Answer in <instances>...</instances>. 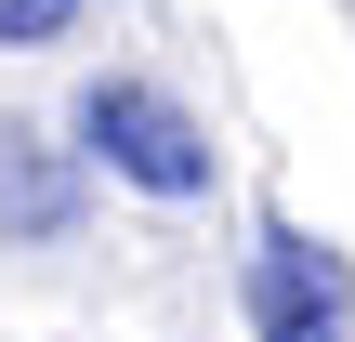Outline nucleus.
Segmentation results:
<instances>
[{"instance_id": "1", "label": "nucleus", "mask_w": 355, "mask_h": 342, "mask_svg": "<svg viewBox=\"0 0 355 342\" xmlns=\"http://www.w3.org/2000/svg\"><path fill=\"white\" fill-rule=\"evenodd\" d=\"M79 145H92L119 185H145V198H198V185H211V132H198L158 79H92V92H79Z\"/></svg>"}, {"instance_id": "2", "label": "nucleus", "mask_w": 355, "mask_h": 342, "mask_svg": "<svg viewBox=\"0 0 355 342\" xmlns=\"http://www.w3.org/2000/svg\"><path fill=\"white\" fill-rule=\"evenodd\" d=\"M250 330H263V342H355V277H343V250H316L303 224H263Z\"/></svg>"}, {"instance_id": "3", "label": "nucleus", "mask_w": 355, "mask_h": 342, "mask_svg": "<svg viewBox=\"0 0 355 342\" xmlns=\"http://www.w3.org/2000/svg\"><path fill=\"white\" fill-rule=\"evenodd\" d=\"M0 224L53 237V224H66V171H40V158H0Z\"/></svg>"}, {"instance_id": "4", "label": "nucleus", "mask_w": 355, "mask_h": 342, "mask_svg": "<svg viewBox=\"0 0 355 342\" xmlns=\"http://www.w3.org/2000/svg\"><path fill=\"white\" fill-rule=\"evenodd\" d=\"M66 26H79V0H0V53H40Z\"/></svg>"}]
</instances>
